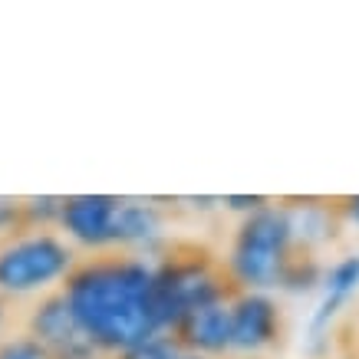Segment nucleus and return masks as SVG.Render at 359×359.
<instances>
[{
    "mask_svg": "<svg viewBox=\"0 0 359 359\" xmlns=\"http://www.w3.org/2000/svg\"><path fill=\"white\" fill-rule=\"evenodd\" d=\"M60 294L79 330L106 359L165 333L155 313V264L142 254L106 250L96 257H79Z\"/></svg>",
    "mask_w": 359,
    "mask_h": 359,
    "instance_id": "nucleus-1",
    "label": "nucleus"
},
{
    "mask_svg": "<svg viewBox=\"0 0 359 359\" xmlns=\"http://www.w3.org/2000/svg\"><path fill=\"white\" fill-rule=\"evenodd\" d=\"M238 294L224 261H215L195 244H175L155 264V313L165 333H172L188 313L234 300Z\"/></svg>",
    "mask_w": 359,
    "mask_h": 359,
    "instance_id": "nucleus-2",
    "label": "nucleus"
},
{
    "mask_svg": "<svg viewBox=\"0 0 359 359\" xmlns=\"http://www.w3.org/2000/svg\"><path fill=\"white\" fill-rule=\"evenodd\" d=\"M297 257L294 228L283 205H264L248 218H241L231 250L224 257L231 280L238 290H257L267 294L280 287L287 277V267Z\"/></svg>",
    "mask_w": 359,
    "mask_h": 359,
    "instance_id": "nucleus-3",
    "label": "nucleus"
},
{
    "mask_svg": "<svg viewBox=\"0 0 359 359\" xmlns=\"http://www.w3.org/2000/svg\"><path fill=\"white\" fill-rule=\"evenodd\" d=\"M79 264L76 250L53 231H20L0 244V297L53 294Z\"/></svg>",
    "mask_w": 359,
    "mask_h": 359,
    "instance_id": "nucleus-4",
    "label": "nucleus"
},
{
    "mask_svg": "<svg viewBox=\"0 0 359 359\" xmlns=\"http://www.w3.org/2000/svg\"><path fill=\"white\" fill-rule=\"evenodd\" d=\"M283 333L280 306L271 294L257 290H241L231 300V353L257 356L277 346Z\"/></svg>",
    "mask_w": 359,
    "mask_h": 359,
    "instance_id": "nucleus-5",
    "label": "nucleus"
},
{
    "mask_svg": "<svg viewBox=\"0 0 359 359\" xmlns=\"http://www.w3.org/2000/svg\"><path fill=\"white\" fill-rule=\"evenodd\" d=\"M119 208L122 198L116 195H66L56 228L66 231V238L83 248L106 254L112 250V231H116Z\"/></svg>",
    "mask_w": 359,
    "mask_h": 359,
    "instance_id": "nucleus-6",
    "label": "nucleus"
},
{
    "mask_svg": "<svg viewBox=\"0 0 359 359\" xmlns=\"http://www.w3.org/2000/svg\"><path fill=\"white\" fill-rule=\"evenodd\" d=\"M178 346L185 353L208 359H221L231 353V300L201 306L195 313H188L178 327L172 330Z\"/></svg>",
    "mask_w": 359,
    "mask_h": 359,
    "instance_id": "nucleus-7",
    "label": "nucleus"
},
{
    "mask_svg": "<svg viewBox=\"0 0 359 359\" xmlns=\"http://www.w3.org/2000/svg\"><path fill=\"white\" fill-rule=\"evenodd\" d=\"M359 294V254L339 257L330 271H323L320 280V304H316L313 316H310V337L323 339L333 327V320L343 313V306Z\"/></svg>",
    "mask_w": 359,
    "mask_h": 359,
    "instance_id": "nucleus-8",
    "label": "nucleus"
},
{
    "mask_svg": "<svg viewBox=\"0 0 359 359\" xmlns=\"http://www.w3.org/2000/svg\"><path fill=\"white\" fill-rule=\"evenodd\" d=\"M162 228H165V218L158 211V205L122 198V208L116 215V231H112V250L135 254V250L152 248L155 241L162 238Z\"/></svg>",
    "mask_w": 359,
    "mask_h": 359,
    "instance_id": "nucleus-9",
    "label": "nucleus"
},
{
    "mask_svg": "<svg viewBox=\"0 0 359 359\" xmlns=\"http://www.w3.org/2000/svg\"><path fill=\"white\" fill-rule=\"evenodd\" d=\"M182 353H185V349L178 346V339H175L172 333H155V337H149L145 343L126 349V353H119V356H112V359H178Z\"/></svg>",
    "mask_w": 359,
    "mask_h": 359,
    "instance_id": "nucleus-10",
    "label": "nucleus"
},
{
    "mask_svg": "<svg viewBox=\"0 0 359 359\" xmlns=\"http://www.w3.org/2000/svg\"><path fill=\"white\" fill-rule=\"evenodd\" d=\"M0 359H53V356H50V349L43 343H36L30 333H23V337L0 339Z\"/></svg>",
    "mask_w": 359,
    "mask_h": 359,
    "instance_id": "nucleus-11",
    "label": "nucleus"
},
{
    "mask_svg": "<svg viewBox=\"0 0 359 359\" xmlns=\"http://www.w3.org/2000/svg\"><path fill=\"white\" fill-rule=\"evenodd\" d=\"M20 231H27V224H23V201L0 198V234L13 238V234H20Z\"/></svg>",
    "mask_w": 359,
    "mask_h": 359,
    "instance_id": "nucleus-12",
    "label": "nucleus"
},
{
    "mask_svg": "<svg viewBox=\"0 0 359 359\" xmlns=\"http://www.w3.org/2000/svg\"><path fill=\"white\" fill-rule=\"evenodd\" d=\"M221 205L228 208V211H241V215L248 218L254 211H261L264 205H271V198H264V195H224Z\"/></svg>",
    "mask_w": 359,
    "mask_h": 359,
    "instance_id": "nucleus-13",
    "label": "nucleus"
},
{
    "mask_svg": "<svg viewBox=\"0 0 359 359\" xmlns=\"http://www.w3.org/2000/svg\"><path fill=\"white\" fill-rule=\"evenodd\" d=\"M337 215H343V218H346L349 224H356V228H359V195H346V198H339Z\"/></svg>",
    "mask_w": 359,
    "mask_h": 359,
    "instance_id": "nucleus-14",
    "label": "nucleus"
},
{
    "mask_svg": "<svg viewBox=\"0 0 359 359\" xmlns=\"http://www.w3.org/2000/svg\"><path fill=\"white\" fill-rule=\"evenodd\" d=\"M4 323H7V297H0V333H4Z\"/></svg>",
    "mask_w": 359,
    "mask_h": 359,
    "instance_id": "nucleus-15",
    "label": "nucleus"
},
{
    "mask_svg": "<svg viewBox=\"0 0 359 359\" xmlns=\"http://www.w3.org/2000/svg\"><path fill=\"white\" fill-rule=\"evenodd\" d=\"M178 359H208V356H195V353H182Z\"/></svg>",
    "mask_w": 359,
    "mask_h": 359,
    "instance_id": "nucleus-16",
    "label": "nucleus"
}]
</instances>
